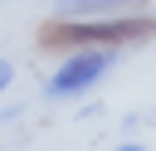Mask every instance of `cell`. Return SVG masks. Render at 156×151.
<instances>
[{
	"label": "cell",
	"instance_id": "cell-1",
	"mask_svg": "<svg viewBox=\"0 0 156 151\" xmlns=\"http://www.w3.org/2000/svg\"><path fill=\"white\" fill-rule=\"evenodd\" d=\"M156 29V19L146 15H88V19H58L39 34L44 49H122V44H136Z\"/></svg>",
	"mask_w": 156,
	"mask_h": 151
},
{
	"label": "cell",
	"instance_id": "cell-2",
	"mask_svg": "<svg viewBox=\"0 0 156 151\" xmlns=\"http://www.w3.org/2000/svg\"><path fill=\"white\" fill-rule=\"evenodd\" d=\"M112 58H117V49H68V58L49 73V83H44V93L49 97H78V93H88L107 68H112Z\"/></svg>",
	"mask_w": 156,
	"mask_h": 151
},
{
	"label": "cell",
	"instance_id": "cell-3",
	"mask_svg": "<svg viewBox=\"0 0 156 151\" xmlns=\"http://www.w3.org/2000/svg\"><path fill=\"white\" fill-rule=\"evenodd\" d=\"M141 0H58V19H88V15H127Z\"/></svg>",
	"mask_w": 156,
	"mask_h": 151
},
{
	"label": "cell",
	"instance_id": "cell-4",
	"mask_svg": "<svg viewBox=\"0 0 156 151\" xmlns=\"http://www.w3.org/2000/svg\"><path fill=\"white\" fill-rule=\"evenodd\" d=\"M10 78H15V68H10V63H5V58H0V93H5V88H10Z\"/></svg>",
	"mask_w": 156,
	"mask_h": 151
},
{
	"label": "cell",
	"instance_id": "cell-5",
	"mask_svg": "<svg viewBox=\"0 0 156 151\" xmlns=\"http://www.w3.org/2000/svg\"><path fill=\"white\" fill-rule=\"evenodd\" d=\"M112 151H141V146H136V141H127V146H112Z\"/></svg>",
	"mask_w": 156,
	"mask_h": 151
}]
</instances>
